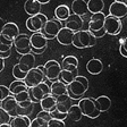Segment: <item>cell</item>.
Masks as SVG:
<instances>
[{
  "label": "cell",
  "mask_w": 127,
  "mask_h": 127,
  "mask_svg": "<svg viewBox=\"0 0 127 127\" xmlns=\"http://www.w3.org/2000/svg\"><path fill=\"white\" fill-rule=\"evenodd\" d=\"M68 95L73 100H81L89 90V79L85 76H77L75 81L68 86Z\"/></svg>",
  "instance_id": "1"
},
{
  "label": "cell",
  "mask_w": 127,
  "mask_h": 127,
  "mask_svg": "<svg viewBox=\"0 0 127 127\" xmlns=\"http://www.w3.org/2000/svg\"><path fill=\"white\" fill-rule=\"evenodd\" d=\"M83 112V116H86L91 119H95L100 116L101 111L99 110L95 99L93 98H82L77 103Z\"/></svg>",
  "instance_id": "2"
},
{
  "label": "cell",
  "mask_w": 127,
  "mask_h": 127,
  "mask_svg": "<svg viewBox=\"0 0 127 127\" xmlns=\"http://www.w3.org/2000/svg\"><path fill=\"white\" fill-rule=\"evenodd\" d=\"M95 43H96V39L89 31H83V30L75 33L73 39V45L78 49L92 48L95 45Z\"/></svg>",
  "instance_id": "3"
},
{
  "label": "cell",
  "mask_w": 127,
  "mask_h": 127,
  "mask_svg": "<svg viewBox=\"0 0 127 127\" xmlns=\"http://www.w3.org/2000/svg\"><path fill=\"white\" fill-rule=\"evenodd\" d=\"M29 94H30V99H31V101L33 103L41 102L44 98L51 95L50 85L44 82L39 84L37 86L29 87Z\"/></svg>",
  "instance_id": "4"
},
{
  "label": "cell",
  "mask_w": 127,
  "mask_h": 127,
  "mask_svg": "<svg viewBox=\"0 0 127 127\" xmlns=\"http://www.w3.org/2000/svg\"><path fill=\"white\" fill-rule=\"evenodd\" d=\"M44 66V75L45 78L50 82H56L58 81L59 77H60V74L63 71V68H61V64H59L58 61L56 60H49L43 65Z\"/></svg>",
  "instance_id": "5"
},
{
  "label": "cell",
  "mask_w": 127,
  "mask_h": 127,
  "mask_svg": "<svg viewBox=\"0 0 127 127\" xmlns=\"http://www.w3.org/2000/svg\"><path fill=\"white\" fill-rule=\"evenodd\" d=\"M48 21L49 19L44 14L32 16V17H29V19L26 21V29L33 33H41Z\"/></svg>",
  "instance_id": "6"
},
{
  "label": "cell",
  "mask_w": 127,
  "mask_h": 127,
  "mask_svg": "<svg viewBox=\"0 0 127 127\" xmlns=\"http://www.w3.org/2000/svg\"><path fill=\"white\" fill-rule=\"evenodd\" d=\"M14 47H15L17 53L21 56H25L32 53V44H31V36L27 34H19L14 40Z\"/></svg>",
  "instance_id": "7"
},
{
  "label": "cell",
  "mask_w": 127,
  "mask_h": 127,
  "mask_svg": "<svg viewBox=\"0 0 127 127\" xmlns=\"http://www.w3.org/2000/svg\"><path fill=\"white\" fill-rule=\"evenodd\" d=\"M61 29H63V26H61V23L59 21H57L56 18L49 19L41 33L48 40H52V39H57V35L59 34V32L61 31Z\"/></svg>",
  "instance_id": "8"
},
{
  "label": "cell",
  "mask_w": 127,
  "mask_h": 127,
  "mask_svg": "<svg viewBox=\"0 0 127 127\" xmlns=\"http://www.w3.org/2000/svg\"><path fill=\"white\" fill-rule=\"evenodd\" d=\"M45 75L42 70H40L37 67L33 68L32 70L29 71L26 78H25V83L29 87H34L37 86L39 84L41 83H44L45 82Z\"/></svg>",
  "instance_id": "9"
},
{
  "label": "cell",
  "mask_w": 127,
  "mask_h": 127,
  "mask_svg": "<svg viewBox=\"0 0 127 127\" xmlns=\"http://www.w3.org/2000/svg\"><path fill=\"white\" fill-rule=\"evenodd\" d=\"M123 29V23L122 19L116 18L114 16L108 15L106 17V22H104V30H106L107 34L110 35H117L120 33Z\"/></svg>",
  "instance_id": "10"
},
{
  "label": "cell",
  "mask_w": 127,
  "mask_h": 127,
  "mask_svg": "<svg viewBox=\"0 0 127 127\" xmlns=\"http://www.w3.org/2000/svg\"><path fill=\"white\" fill-rule=\"evenodd\" d=\"M18 68L23 71L24 74H29V71L35 68V56L34 53H29L25 56H21L19 63L17 64Z\"/></svg>",
  "instance_id": "11"
},
{
  "label": "cell",
  "mask_w": 127,
  "mask_h": 127,
  "mask_svg": "<svg viewBox=\"0 0 127 127\" xmlns=\"http://www.w3.org/2000/svg\"><path fill=\"white\" fill-rule=\"evenodd\" d=\"M0 108L6 110L8 114L10 115L11 118H15V117H18L17 114V110H18V102L16 101L15 96H8L7 99H5L3 101L0 102Z\"/></svg>",
  "instance_id": "12"
},
{
  "label": "cell",
  "mask_w": 127,
  "mask_h": 127,
  "mask_svg": "<svg viewBox=\"0 0 127 127\" xmlns=\"http://www.w3.org/2000/svg\"><path fill=\"white\" fill-rule=\"evenodd\" d=\"M109 15L119 19L124 18L127 16V6L119 0H115L109 7Z\"/></svg>",
  "instance_id": "13"
},
{
  "label": "cell",
  "mask_w": 127,
  "mask_h": 127,
  "mask_svg": "<svg viewBox=\"0 0 127 127\" xmlns=\"http://www.w3.org/2000/svg\"><path fill=\"white\" fill-rule=\"evenodd\" d=\"M106 17L103 13L94 14L91 16L90 22H89V32H96L100 30L104 29V22H106Z\"/></svg>",
  "instance_id": "14"
},
{
  "label": "cell",
  "mask_w": 127,
  "mask_h": 127,
  "mask_svg": "<svg viewBox=\"0 0 127 127\" xmlns=\"http://www.w3.org/2000/svg\"><path fill=\"white\" fill-rule=\"evenodd\" d=\"M19 34H21L19 29L15 23H6L1 29V32H0L1 36L6 37L8 40H11V41H14Z\"/></svg>",
  "instance_id": "15"
},
{
  "label": "cell",
  "mask_w": 127,
  "mask_h": 127,
  "mask_svg": "<svg viewBox=\"0 0 127 127\" xmlns=\"http://www.w3.org/2000/svg\"><path fill=\"white\" fill-rule=\"evenodd\" d=\"M83 18L81 16H77V15H74V14H71L69 16V18L65 22V27L70 31H73L74 33H77V32L82 31L83 29Z\"/></svg>",
  "instance_id": "16"
},
{
  "label": "cell",
  "mask_w": 127,
  "mask_h": 127,
  "mask_svg": "<svg viewBox=\"0 0 127 127\" xmlns=\"http://www.w3.org/2000/svg\"><path fill=\"white\" fill-rule=\"evenodd\" d=\"M73 99L69 96L68 94H64L57 98V109L64 114H68L69 109L74 106L73 103Z\"/></svg>",
  "instance_id": "17"
},
{
  "label": "cell",
  "mask_w": 127,
  "mask_h": 127,
  "mask_svg": "<svg viewBox=\"0 0 127 127\" xmlns=\"http://www.w3.org/2000/svg\"><path fill=\"white\" fill-rule=\"evenodd\" d=\"M31 44H32V49H36V50L47 49L48 39L42 33H33L31 35Z\"/></svg>",
  "instance_id": "18"
},
{
  "label": "cell",
  "mask_w": 127,
  "mask_h": 127,
  "mask_svg": "<svg viewBox=\"0 0 127 127\" xmlns=\"http://www.w3.org/2000/svg\"><path fill=\"white\" fill-rule=\"evenodd\" d=\"M75 33L70 30L66 29L64 26L59 34L57 35V41L63 45H73V39H74Z\"/></svg>",
  "instance_id": "19"
},
{
  "label": "cell",
  "mask_w": 127,
  "mask_h": 127,
  "mask_svg": "<svg viewBox=\"0 0 127 127\" xmlns=\"http://www.w3.org/2000/svg\"><path fill=\"white\" fill-rule=\"evenodd\" d=\"M71 11L74 15L77 16H85L89 13V6L87 0H75L71 3Z\"/></svg>",
  "instance_id": "20"
},
{
  "label": "cell",
  "mask_w": 127,
  "mask_h": 127,
  "mask_svg": "<svg viewBox=\"0 0 127 127\" xmlns=\"http://www.w3.org/2000/svg\"><path fill=\"white\" fill-rule=\"evenodd\" d=\"M63 70H74L78 71V59L75 56H66L61 61Z\"/></svg>",
  "instance_id": "21"
},
{
  "label": "cell",
  "mask_w": 127,
  "mask_h": 127,
  "mask_svg": "<svg viewBox=\"0 0 127 127\" xmlns=\"http://www.w3.org/2000/svg\"><path fill=\"white\" fill-rule=\"evenodd\" d=\"M50 89H51V95L55 96V98H58V96L64 95V94H68V87H67V85H65L59 79L51 83Z\"/></svg>",
  "instance_id": "22"
},
{
  "label": "cell",
  "mask_w": 127,
  "mask_h": 127,
  "mask_svg": "<svg viewBox=\"0 0 127 127\" xmlns=\"http://www.w3.org/2000/svg\"><path fill=\"white\" fill-rule=\"evenodd\" d=\"M41 3L39 2V0H27L25 1V5H24V9L29 14L30 16H35V15H39L40 10H41Z\"/></svg>",
  "instance_id": "23"
},
{
  "label": "cell",
  "mask_w": 127,
  "mask_h": 127,
  "mask_svg": "<svg viewBox=\"0 0 127 127\" xmlns=\"http://www.w3.org/2000/svg\"><path fill=\"white\" fill-rule=\"evenodd\" d=\"M103 69V64L100 59L93 58L86 64V70L91 75H99Z\"/></svg>",
  "instance_id": "24"
},
{
  "label": "cell",
  "mask_w": 127,
  "mask_h": 127,
  "mask_svg": "<svg viewBox=\"0 0 127 127\" xmlns=\"http://www.w3.org/2000/svg\"><path fill=\"white\" fill-rule=\"evenodd\" d=\"M70 15V9L66 5H59L55 9V18L59 22H66Z\"/></svg>",
  "instance_id": "25"
},
{
  "label": "cell",
  "mask_w": 127,
  "mask_h": 127,
  "mask_svg": "<svg viewBox=\"0 0 127 127\" xmlns=\"http://www.w3.org/2000/svg\"><path fill=\"white\" fill-rule=\"evenodd\" d=\"M40 106H41L42 110L51 112L52 110H55L57 108V98L52 96V95H49L40 102Z\"/></svg>",
  "instance_id": "26"
},
{
  "label": "cell",
  "mask_w": 127,
  "mask_h": 127,
  "mask_svg": "<svg viewBox=\"0 0 127 127\" xmlns=\"http://www.w3.org/2000/svg\"><path fill=\"white\" fill-rule=\"evenodd\" d=\"M9 90H10V93L13 94V96H15V95H17L18 93L27 91L29 90V86L26 85L25 81H18V79H16L13 83H10Z\"/></svg>",
  "instance_id": "27"
},
{
  "label": "cell",
  "mask_w": 127,
  "mask_h": 127,
  "mask_svg": "<svg viewBox=\"0 0 127 127\" xmlns=\"http://www.w3.org/2000/svg\"><path fill=\"white\" fill-rule=\"evenodd\" d=\"M77 76H79L78 75V71H74V70H63L60 74V77H59V81L60 82H63L65 85H67L68 86L69 84H71V83L75 81V78H76Z\"/></svg>",
  "instance_id": "28"
},
{
  "label": "cell",
  "mask_w": 127,
  "mask_h": 127,
  "mask_svg": "<svg viewBox=\"0 0 127 127\" xmlns=\"http://www.w3.org/2000/svg\"><path fill=\"white\" fill-rule=\"evenodd\" d=\"M87 6H89V11L92 15L94 14L102 13L104 8V1L102 0H87Z\"/></svg>",
  "instance_id": "29"
},
{
  "label": "cell",
  "mask_w": 127,
  "mask_h": 127,
  "mask_svg": "<svg viewBox=\"0 0 127 127\" xmlns=\"http://www.w3.org/2000/svg\"><path fill=\"white\" fill-rule=\"evenodd\" d=\"M32 120L26 116H18L11 118L10 126L11 127H31Z\"/></svg>",
  "instance_id": "30"
},
{
  "label": "cell",
  "mask_w": 127,
  "mask_h": 127,
  "mask_svg": "<svg viewBox=\"0 0 127 127\" xmlns=\"http://www.w3.org/2000/svg\"><path fill=\"white\" fill-rule=\"evenodd\" d=\"M95 102H96V106H98L99 110H100L101 112L108 111L111 107V100L107 95H101V96L96 98L95 99Z\"/></svg>",
  "instance_id": "31"
},
{
  "label": "cell",
  "mask_w": 127,
  "mask_h": 127,
  "mask_svg": "<svg viewBox=\"0 0 127 127\" xmlns=\"http://www.w3.org/2000/svg\"><path fill=\"white\" fill-rule=\"evenodd\" d=\"M83 117V112L81 110L78 104H74L68 111V118L71 119L73 122H79Z\"/></svg>",
  "instance_id": "32"
},
{
  "label": "cell",
  "mask_w": 127,
  "mask_h": 127,
  "mask_svg": "<svg viewBox=\"0 0 127 127\" xmlns=\"http://www.w3.org/2000/svg\"><path fill=\"white\" fill-rule=\"evenodd\" d=\"M11 47H14V41L0 35V55L11 52Z\"/></svg>",
  "instance_id": "33"
},
{
  "label": "cell",
  "mask_w": 127,
  "mask_h": 127,
  "mask_svg": "<svg viewBox=\"0 0 127 127\" xmlns=\"http://www.w3.org/2000/svg\"><path fill=\"white\" fill-rule=\"evenodd\" d=\"M33 109H34V103L32 102L30 104H26V106H19L18 104V110H17V114L18 116H26L30 117L33 112Z\"/></svg>",
  "instance_id": "34"
},
{
  "label": "cell",
  "mask_w": 127,
  "mask_h": 127,
  "mask_svg": "<svg viewBox=\"0 0 127 127\" xmlns=\"http://www.w3.org/2000/svg\"><path fill=\"white\" fill-rule=\"evenodd\" d=\"M11 122V117L8 114L6 110L0 108V125H5V124H10Z\"/></svg>",
  "instance_id": "35"
},
{
  "label": "cell",
  "mask_w": 127,
  "mask_h": 127,
  "mask_svg": "<svg viewBox=\"0 0 127 127\" xmlns=\"http://www.w3.org/2000/svg\"><path fill=\"white\" fill-rule=\"evenodd\" d=\"M13 75H14V77H15L16 79H18V81H25V78H26V76H27V74H24L23 71L18 68L17 64L13 67Z\"/></svg>",
  "instance_id": "36"
},
{
  "label": "cell",
  "mask_w": 127,
  "mask_h": 127,
  "mask_svg": "<svg viewBox=\"0 0 127 127\" xmlns=\"http://www.w3.org/2000/svg\"><path fill=\"white\" fill-rule=\"evenodd\" d=\"M15 99H16V101L18 102V104L19 103H23V102H26V101L31 100V99H30V94H29V90L24 91V92H21L17 95H15Z\"/></svg>",
  "instance_id": "37"
},
{
  "label": "cell",
  "mask_w": 127,
  "mask_h": 127,
  "mask_svg": "<svg viewBox=\"0 0 127 127\" xmlns=\"http://www.w3.org/2000/svg\"><path fill=\"white\" fill-rule=\"evenodd\" d=\"M51 116H52V119H58V120H63V122H65V119L68 118V114H64L57 108L51 111Z\"/></svg>",
  "instance_id": "38"
},
{
  "label": "cell",
  "mask_w": 127,
  "mask_h": 127,
  "mask_svg": "<svg viewBox=\"0 0 127 127\" xmlns=\"http://www.w3.org/2000/svg\"><path fill=\"white\" fill-rule=\"evenodd\" d=\"M10 90L9 87L5 86V85H1L0 86V101H3L5 99H7L8 96H10Z\"/></svg>",
  "instance_id": "39"
},
{
  "label": "cell",
  "mask_w": 127,
  "mask_h": 127,
  "mask_svg": "<svg viewBox=\"0 0 127 127\" xmlns=\"http://www.w3.org/2000/svg\"><path fill=\"white\" fill-rule=\"evenodd\" d=\"M31 127H49V126H48V123L47 122H44L43 119L36 117L35 119H33V120H32Z\"/></svg>",
  "instance_id": "40"
},
{
  "label": "cell",
  "mask_w": 127,
  "mask_h": 127,
  "mask_svg": "<svg viewBox=\"0 0 127 127\" xmlns=\"http://www.w3.org/2000/svg\"><path fill=\"white\" fill-rule=\"evenodd\" d=\"M36 117H39V118H41V119H43L44 122H47V123H49L50 120H52V116H51V112H48V111H44V110H41L37 114V116Z\"/></svg>",
  "instance_id": "41"
},
{
  "label": "cell",
  "mask_w": 127,
  "mask_h": 127,
  "mask_svg": "<svg viewBox=\"0 0 127 127\" xmlns=\"http://www.w3.org/2000/svg\"><path fill=\"white\" fill-rule=\"evenodd\" d=\"M48 126L49 127H66L65 122L63 120H58V119H52L48 123Z\"/></svg>",
  "instance_id": "42"
},
{
  "label": "cell",
  "mask_w": 127,
  "mask_h": 127,
  "mask_svg": "<svg viewBox=\"0 0 127 127\" xmlns=\"http://www.w3.org/2000/svg\"><path fill=\"white\" fill-rule=\"evenodd\" d=\"M90 33L95 37V39H99V37H103L104 35L107 34V32H106V30H104V29L100 30V31H96V32H90Z\"/></svg>",
  "instance_id": "43"
},
{
  "label": "cell",
  "mask_w": 127,
  "mask_h": 127,
  "mask_svg": "<svg viewBox=\"0 0 127 127\" xmlns=\"http://www.w3.org/2000/svg\"><path fill=\"white\" fill-rule=\"evenodd\" d=\"M119 47H123L127 52V36L120 39V41H119Z\"/></svg>",
  "instance_id": "44"
},
{
  "label": "cell",
  "mask_w": 127,
  "mask_h": 127,
  "mask_svg": "<svg viewBox=\"0 0 127 127\" xmlns=\"http://www.w3.org/2000/svg\"><path fill=\"white\" fill-rule=\"evenodd\" d=\"M119 52H120V55H122L123 57L127 58V52H126V50H125L123 47H119Z\"/></svg>",
  "instance_id": "45"
},
{
  "label": "cell",
  "mask_w": 127,
  "mask_h": 127,
  "mask_svg": "<svg viewBox=\"0 0 127 127\" xmlns=\"http://www.w3.org/2000/svg\"><path fill=\"white\" fill-rule=\"evenodd\" d=\"M3 68H5V59L0 58V71L3 70Z\"/></svg>",
  "instance_id": "46"
},
{
  "label": "cell",
  "mask_w": 127,
  "mask_h": 127,
  "mask_svg": "<svg viewBox=\"0 0 127 127\" xmlns=\"http://www.w3.org/2000/svg\"><path fill=\"white\" fill-rule=\"evenodd\" d=\"M39 2L41 5H45V3H49V0H39Z\"/></svg>",
  "instance_id": "47"
},
{
  "label": "cell",
  "mask_w": 127,
  "mask_h": 127,
  "mask_svg": "<svg viewBox=\"0 0 127 127\" xmlns=\"http://www.w3.org/2000/svg\"><path fill=\"white\" fill-rule=\"evenodd\" d=\"M0 127H11L10 124H5V125H0Z\"/></svg>",
  "instance_id": "48"
},
{
  "label": "cell",
  "mask_w": 127,
  "mask_h": 127,
  "mask_svg": "<svg viewBox=\"0 0 127 127\" xmlns=\"http://www.w3.org/2000/svg\"><path fill=\"white\" fill-rule=\"evenodd\" d=\"M122 2H123V3H125V5L127 6V0H122Z\"/></svg>",
  "instance_id": "49"
}]
</instances>
